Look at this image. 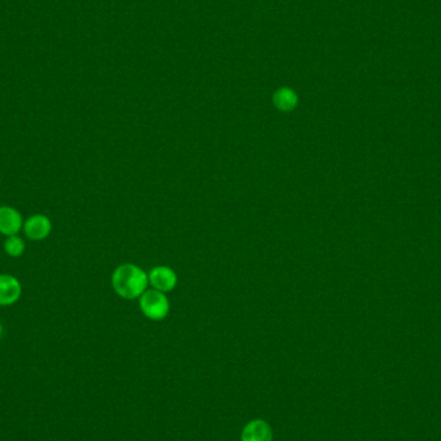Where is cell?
<instances>
[{"label": "cell", "instance_id": "obj_1", "mask_svg": "<svg viewBox=\"0 0 441 441\" xmlns=\"http://www.w3.org/2000/svg\"><path fill=\"white\" fill-rule=\"evenodd\" d=\"M111 284L118 296L125 299H136L147 290L149 275L141 267L133 263H123L114 270Z\"/></svg>", "mask_w": 441, "mask_h": 441}, {"label": "cell", "instance_id": "obj_2", "mask_svg": "<svg viewBox=\"0 0 441 441\" xmlns=\"http://www.w3.org/2000/svg\"><path fill=\"white\" fill-rule=\"evenodd\" d=\"M140 308L146 318L158 321L168 316L171 305L165 293L156 289H147L140 297Z\"/></svg>", "mask_w": 441, "mask_h": 441}, {"label": "cell", "instance_id": "obj_3", "mask_svg": "<svg viewBox=\"0 0 441 441\" xmlns=\"http://www.w3.org/2000/svg\"><path fill=\"white\" fill-rule=\"evenodd\" d=\"M23 231L28 239L32 241H41L51 234V219L44 215H34L23 222Z\"/></svg>", "mask_w": 441, "mask_h": 441}, {"label": "cell", "instance_id": "obj_4", "mask_svg": "<svg viewBox=\"0 0 441 441\" xmlns=\"http://www.w3.org/2000/svg\"><path fill=\"white\" fill-rule=\"evenodd\" d=\"M149 283L159 292H171L177 286V274L168 266L154 267L149 272Z\"/></svg>", "mask_w": 441, "mask_h": 441}, {"label": "cell", "instance_id": "obj_5", "mask_svg": "<svg viewBox=\"0 0 441 441\" xmlns=\"http://www.w3.org/2000/svg\"><path fill=\"white\" fill-rule=\"evenodd\" d=\"M23 227V219L20 212L10 206H0V234L8 236L17 235Z\"/></svg>", "mask_w": 441, "mask_h": 441}, {"label": "cell", "instance_id": "obj_6", "mask_svg": "<svg viewBox=\"0 0 441 441\" xmlns=\"http://www.w3.org/2000/svg\"><path fill=\"white\" fill-rule=\"evenodd\" d=\"M22 287L17 277L0 274V306H12L21 297Z\"/></svg>", "mask_w": 441, "mask_h": 441}, {"label": "cell", "instance_id": "obj_7", "mask_svg": "<svg viewBox=\"0 0 441 441\" xmlns=\"http://www.w3.org/2000/svg\"><path fill=\"white\" fill-rule=\"evenodd\" d=\"M272 431L266 422L256 420L249 422L241 433V441H271Z\"/></svg>", "mask_w": 441, "mask_h": 441}, {"label": "cell", "instance_id": "obj_8", "mask_svg": "<svg viewBox=\"0 0 441 441\" xmlns=\"http://www.w3.org/2000/svg\"><path fill=\"white\" fill-rule=\"evenodd\" d=\"M272 103H274L275 107H277L279 111L290 113V111H293V110L297 107V93L294 92L293 89L288 88V87L279 88L277 92L274 93V96H272Z\"/></svg>", "mask_w": 441, "mask_h": 441}, {"label": "cell", "instance_id": "obj_9", "mask_svg": "<svg viewBox=\"0 0 441 441\" xmlns=\"http://www.w3.org/2000/svg\"><path fill=\"white\" fill-rule=\"evenodd\" d=\"M25 249H26V244L23 239H21L19 235L8 236L4 241V252L13 258L22 256Z\"/></svg>", "mask_w": 441, "mask_h": 441}, {"label": "cell", "instance_id": "obj_10", "mask_svg": "<svg viewBox=\"0 0 441 441\" xmlns=\"http://www.w3.org/2000/svg\"><path fill=\"white\" fill-rule=\"evenodd\" d=\"M3 332H4V329H3V325H1V323H0V338H1V336H3Z\"/></svg>", "mask_w": 441, "mask_h": 441}]
</instances>
